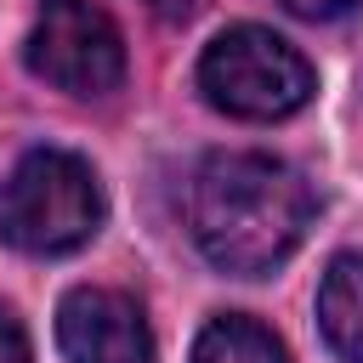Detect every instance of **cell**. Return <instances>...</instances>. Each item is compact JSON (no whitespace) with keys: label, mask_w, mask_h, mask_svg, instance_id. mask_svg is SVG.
I'll list each match as a JSON object with an SVG mask.
<instances>
[{"label":"cell","mask_w":363,"mask_h":363,"mask_svg":"<svg viewBox=\"0 0 363 363\" xmlns=\"http://www.w3.org/2000/svg\"><path fill=\"white\" fill-rule=\"evenodd\" d=\"M312 187L272 153H210L187 176V233L199 255L233 278H261L289 261L312 227Z\"/></svg>","instance_id":"6da1fadb"},{"label":"cell","mask_w":363,"mask_h":363,"mask_svg":"<svg viewBox=\"0 0 363 363\" xmlns=\"http://www.w3.org/2000/svg\"><path fill=\"white\" fill-rule=\"evenodd\" d=\"M102 182L79 153L34 147L0 182V238L23 255H68L102 227Z\"/></svg>","instance_id":"7a4b0ae2"},{"label":"cell","mask_w":363,"mask_h":363,"mask_svg":"<svg viewBox=\"0 0 363 363\" xmlns=\"http://www.w3.org/2000/svg\"><path fill=\"white\" fill-rule=\"evenodd\" d=\"M199 91L210 108H221L227 119H289L312 102L318 74L312 62L272 28L261 23H233L221 28L204 57H199Z\"/></svg>","instance_id":"3957f363"},{"label":"cell","mask_w":363,"mask_h":363,"mask_svg":"<svg viewBox=\"0 0 363 363\" xmlns=\"http://www.w3.org/2000/svg\"><path fill=\"white\" fill-rule=\"evenodd\" d=\"M23 62L68 96H102L125 79V40L91 0H40Z\"/></svg>","instance_id":"277c9868"},{"label":"cell","mask_w":363,"mask_h":363,"mask_svg":"<svg viewBox=\"0 0 363 363\" xmlns=\"http://www.w3.org/2000/svg\"><path fill=\"white\" fill-rule=\"evenodd\" d=\"M57 346L68 363H153V335L142 306L102 284H79L62 295Z\"/></svg>","instance_id":"5b68a950"},{"label":"cell","mask_w":363,"mask_h":363,"mask_svg":"<svg viewBox=\"0 0 363 363\" xmlns=\"http://www.w3.org/2000/svg\"><path fill=\"white\" fill-rule=\"evenodd\" d=\"M318 329L346 363H363V255L329 261L318 284Z\"/></svg>","instance_id":"8992f818"},{"label":"cell","mask_w":363,"mask_h":363,"mask_svg":"<svg viewBox=\"0 0 363 363\" xmlns=\"http://www.w3.org/2000/svg\"><path fill=\"white\" fill-rule=\"evenodd\" d=\"M187 363H289V352L267 323H255L244 312H221L199 329Z\"/></svg>","instance_id":"52a82bcc"},{"label":"cell","mask_w":363,"mask_h":363,"mask_svg":"<svg viewBox=\"0 0 363 363\" xmlns=\"http://www.w3.org/2000/svg\"><path fill=\"white\" fill-rule=\"evenodd\" d=\"M0 363H34L28 335H23V323L11 318V306H0Z\"/></svg>","instance_id":"ba28073f"},{"label":"cell","mask_w":363,"mask_h":363,"mask_svg":"<svg viewBox=\"0 0 363 363\" xmlns=\"http://www.w3.org/2000/svg\"><path fill=\"white\" fill-rule=\"evenodd\" d=\"M284 11H295V17H306V23H323V17H340V11H352V0H278Z\"/></svg>","instance_id":"9c48e42d"},{"label":"cell","mask_w":363,"mask_h":363,"mask_svg":"<svg viewBox=\"0 0 363 363\" xmlns=\"http://www.w3.org/2000/svg\"><path fill=\"white\" fill-rule=\"evenodd\" d=\"M153 17H164V23H187L193 11H199V0H142Z\"/></svg>","instance_id":"30bf717a"}]
</instances>
